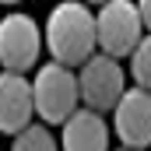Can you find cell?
Returning <instances> with one entry per match:
<instances>
[{
	"label": "cell",
	"mask_w": 151,
	"mask_h": 151,
	"mask_svg": "<svg viewBox=\"0 0 151 151\" xmlns=\"http://www.w3.org/2000/svg\"><path fill=\"white\" fill-rule=\"evenodd\" d=\"M144 39V21L137 14L134 0H106L95 11V49L123 60L134 53V46Z\"/></svg>",
	"instance_id": "7a4b0ae2"
},
{
	"label": "cell",
	"mask_w": 151,
	"mask_h": 151,
	"mask_svg": "<svg viewBox=\"0 0 151 151\" xmlns=\"http://www.w3.org/2000/svg\"><path fill=\"white\" fill-rule=\"evenodd\" d=\"M32 99H35V113L42 116V123H63L81 102L77 74L53 60L42 63L32 77Z\"/></svg>",
	"instance_id": "3957f363"
},
{
	"label": "cell",
	"mask_w": 151,
	"mask_h": 151,
	"mask_svg": "<svg viewBox=\"0 0 151 151\" xmlns=\"http://www.w3.org/2000/svg\"><path fill=\"white\" fill-rule=\"evenodd\" d=\"M42 46L49 49L53 63L63 67H81L95 53V11L84 0H63L49 11L46 28H42Z\"/></svg>",
	"instance_id": "6da1fadb"
},
{
	"label": "cell",
	"mask_w": 151,
	"mask_h": 151,
	"mask_svg": "<svg viewBox=\"0 0 151 151\" xmlns=\"http://www.w3.org/2000/svg\"><path fill=\"white\" fill-rule=\"evenodd\" d=\"M42 53V28L32 14L11 11L0 21V70L25 74L39 63Z\"/></svg>",
	"instance_id": "5b68a950"
},
{
	"label": "cell",
	"mask_w": 151,
	"mask_h": 151,
	"mask_svg": "<svg viewBox=\"0 0 151 151\" xmlns=\"http://www.w3.org/2000/svg\"><path fill=\"white\" fill-rule=\"evenodd\" d=\"M116 151H134V148H116Z\"/></svg>",
	"instance_id": "5bb4252c"
},
{
	"label": "cell",
	"mask_w": 151,
	"mask_h": 151,
	"mask_svg": "<svg viewBox=\"0 0 151 151\" xmlns=\"http://www.w3.org/2000/svg\"><path fill=\"white\" fill-rule=\"evenodd\" d=\"M127 88L130 84H127V74H123V63L106 56V53H99V49L77 67V91H81L84 109L113 113V106L119 102V95Z\"/></svg>",
	"instance_id": "277c9868"
},
{
	"label": "cell",
	"mask_w": 151,
	"mask_h": 151,
	"mask_svg": "<svg viewBox=\"0 0 151 151\" xmlns=\"http://www.w3.org/2000/svg\"><path fill=\"white\" fill-rule=\"evenodd\" d=\"M60 127V151H109V123L95 109H74Z\"/></svg>",
	"instance_id": "ba28073f"
},
{
	"label": "cell",
	"mask_w": 151,
	"mask_h": 151,
	"mask_svg": "<svg viewBox=\"0 0 151 151\" xmlns=\"http://www.w3.org/2000/svg\"><path fill=\"white\" fill-rule=\"evenodd\" d=\"M134 4H137V14L144 21V32H151V0H134Z\"/></svg>",
	"instance_id": "8fae6325"
},
{
	"label": "cell",
	"mask_w": 151,
	"mask_h": 151,
	"mask_svg": "<svg viewBox=\"0 0 151 151\" xmlns=\"http://www.w3.org/2000/svg\"><path fill=\"white\" fill-rule=\"evenodd\" d=\"M84 4H106V0H84Z\"/></svg>",
	"instance_id": "4fadbf2b"
},
{
	"label": "cell",
	"mask_w": 151,
	"mask_h": 151,
	"mask_svg": "<svg viewBox=\"0 0 151 151\" xmlns=\"http://www.w3.org/2000/svg\"><path fill=\"white\" fill-rule=\"evenodd\" d=\"M130 77L137 81V88L151 91V32H144V39L130 53Z\"/></svg>",
	"instance_id": "30bf717a"
},
{
	"label": "cell",
	"mask_w": 151,
	"mask_h": 151,
	"mask_svg": "<svg viewBox=\"0 0 151 151\" xmlns=\"http://www.w3.org/2000/svg\"><path fill=\"white\" fill-rule=\"evenodd\" d=\"M35 119V99H32V81L25 74L0 70V134L14 137Z\"/></svg>",
	"instance_id": "52a82bcc"
},
{
	"label": "cell",
	"mask_w": 151,
	"mask_h": 151,
	"mask_svg": "<svg viewBox=\"0 0 151 151\" xmlns=\"http://www.w3.org/2000/svg\"><path fill=\"white\" fill-rule=\"evenodd\" d=\"M11 151H60V144H56V137L49 134V127L28 123L21 134L11 137Z\"/></svg>",
	"instance_id": "9c48e42d"
},
{
	"label": "cell",
	"mask_w": 151,
	"mask_h": 151,
	"mask_svg": "<svg viewBox=\"0 0 151 151\" xmlns=\"http://www.w3.org/2000/svg\"><path fill=\"white\" fill-rule=\"evenodd\" d=\"M0 4H7V7H11V4H21V0H0Z\"/></svg>",
	"instance_id": "7c38bea8"
},
{
	"label": "cell",
	"mask_w": 151,
	"mask_h": 151,
	"mask_svg": "<svg viewBox=\"0 0 151 151\" xmlns=\"http://www.w3.org/2000/svg\"><path fill=\"white\" fill-rule=\"evenodd\" d=\"M113 130L123 141V148H151V91L130 84L119 95V102L113 106Z\"/></svg>",
	"instance_id": "8992f818"
}]
</instances>
